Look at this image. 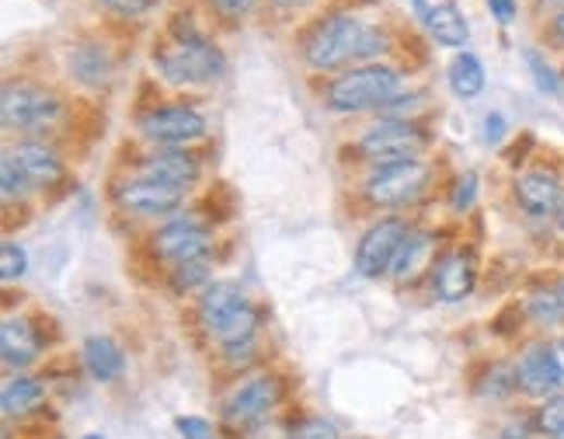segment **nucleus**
<instances>
[{
  "instance_id": "nucleus-7",
  "label": "nucleus",
  "mask_w": 564,
  "mask_h": 439,
  "mask_svg": "<svg viewBox=\"0 0 564 439\" xmlns=\"http://www.w3.org/2000/svg\"><path fill=\"white\" fill-rule=\"evenodd\" d=\"M279 401H282V380L272 374H261V377L244 380L241 388L226 398L223 418H226V426H234V429H252L258 423H266Z\"/></svg>"
},
{
  "instance_id": "nucleus-26",
  "label": "nucleus",
  "mask_w": 564,
  "mask_h": 439,
  "mask_svg": "<svg viewBox=\"0 0 564 439\" xmlns=\"http://www.w3.org/2000/svg\"><path fill=\"white\" fill-rule=\"evenodd\" d=\"M28 269V255L22 244H14V241H4L0 244V279L4 283H14V279H22Z\"/></svg>"
},
{
  "instance_id": "nucleus-14",
  "label": "nucleus",
  "mask_w": 564,
  "mask_h": 439,
  "mask_svg": "<svg viewBox=\"0 0 564 439\" xmlns=\"http://www.w3.org/2000/svg\"><path fill=\"white\" fill-rule=\"evenodd\" d=\"M474 283H478V261H474L470 252L446 255L432 272V290L439 301H446V304H456V301H464V296H470Z\"/></svg>"
},
{
  "instance_id": "nucleus-5",
  "label": "nucleus",
  "mask_w": 564,
  "mask_h": 439,
  "mask_svg": "<svg viewBox=\"0 0 564 439\" xmlns=\"http://www.w3.org/2000/svg\"><path fill=\"white\" fill-rule=\"evenodd\" d=\"M429 136L421 133L415 122L408 119H383L373 130H366L363 139L356 144L359 157H366L369 164H401V161H415V157L426 150Z\"/></svg>"
},
{
  "instance_id": "nucleus-17",
  "label": "nucleus",
  "mask_w": 564,
  "mask_h": 439,
  "mask_svg": "<svg viewBox=\"0 0 564 439\" xmlns=\"http://www.w3.org/2000/svg\"><path fill=\"white\" fill-rule=\"evenodd\" d=\"M139 179H154V182H164V185L188 188L199 179V161L185 150H161V154L147 157Z\"/></svg>"
},
{
  "instance_id": "nucleus-11",
  "label": "nucleus",
  "mask_w": 564,
  "mask_h": 439,
  "mask_svg": "<svg viewBox=\"0 0 564 439\" xmlns=\"http://www.w3.org/2000/svg\"><path fill=\"white\" fill-rule=\"evenodd\" d=\"M4 126L8 130H35V126H46V122L60 112V105L52 95L39 92V87H28V84H8L4 87Z\"/></svg>"
},
{
  "instance_id": "nucleus-8",
  "label": "nucleus",
  "mask_w": 564,
  "mask_h": 439,
  "mask_svg": "<svg viewBox=\"0 0 564 439\" xmlns=\"http://www.w3.org/2000/svg\"><path fill=\"white\" fill-rule=\"evenodd\" d=\"M139 133H144L150 144L179 150L192 144V139L206 136V115L192 109V105H161V109H154L139 119Z\"/></svg>"
},
{
  "instance_id": "nucleus-19",
  "label": "nucleus",
  "mask_w": 564,
  "mask_h": 439,
  "mask_svg": "<svg viewBox=\"0 0 564 439\" xmlns=\"http://www.w3.org/2000/svg\"><path fill=\"white\" fill-rule=\"evenodd\" d=\"M84 366L87 374L95 380L109 383V380H119L122 370H126V356H122V349L109 339V336H91L84 342Z\"/></svg>"
},
{
  "instance_id": "nucleus-13",
  "label": "nucleus",
  "mask_w": 564,
  "mask_h": 439,
  "mask_svg": "<svg viewBox=\"0 0 564 439\" xmlns=\"http://www.w3.org/2000/svg\"><path fill=\"white\" fill-rule=\"evenodd\" d=\"M150 244L161 258L174 261V266H182V261L209 255V231L199 220H174V223L164 227V231H157Z\"/></svg>"
},
{
  "instance_id": "nucleus-42",
  "label": "nucleus",
  "mask_w": 564,
  "mask_h": 439,
  "mask_svg": "<svg viewBox=\"0 0 564 439\" xmlns=\"http://www.w3.org/2000/svg\"><path fill=\"white\" fill-rule=\"evenodd\" d=\"M557 353H561V356H564V339H561V345H557Z\"/></svg>"
},
{
  "instance_id": "nucleus-27",
  "label": "nucleus",
  "mask_w": 564,
  "mask_h": 439,
  "mask_svg": "<svg viewBox=\"0 0 564 439\" xmlns=\"http://www.w3.org/2000/svg\"><path fill=\"white\" fill-rule=\"evenodd\" d=\"M534 423L543 436H561L564 432V394H554V398L543 401Z\"/></svg>"
},
{
  "instance_id": "nucleus-31",
  "label": "nucleus",
  "mask_w": 564,
  "mask_h": 439,
  "mask_svg": "<svg viewBox=\"0 0 564 439\" xmlns=\"http://www.w3.org/2000/svg\"><path fill=\"white\" fill-rule=\"evenodd\" d=\"M290 439H339V432H334L328 418H304V423L290 429Z\"/></svg>"
},
{
  "instance_id": "nucleus-15",
  "label": "nucleus",
  "mask_w": 564,
  "mask_h": 439,
  "mask_svg": "<svg viewBox=\"0 0 564 439\" xmlns=\"http://www.w3.org/2000/svg\"><path fill=\"white\" fill-rule=\"evenodd\" d=\"M516 199H519V206L526 209V214L551 217L564 203L561 179L551 171H526L516 179Z\"/></svg>"
},
{
  "instance_id": "nucleus-29",
  "label": "nucleus",
  "mask_w": 564,
  "mask_h": 439,
  "mask_svg": "<svg viewBox=\"0 0 564 439\" xmlns=\"http://www.w3.org/2000/svg\"><path fill=\"white\" fill-rule=\"evenodd\" d=\"M530 314L543 325H557L564 318V296L557 293H537L530 301Z\"/></svg>"
},
{
  "instance_id": "nucleus-21",
  "label": "nucleus",
  "mask_w": 564,
  "mask_h": 439,
  "mask_svg": "<svg viewBox=\"0 0 564 439\" xmlns=\"http://www.w3.org/2000/svg\"><path fill=\"white\" fill-rule=\"evenodd\" d=\"M46 401V383L35 377H14L4 383V394H0V408L8 418L32 415Z\"/></svg>"
},
{
  "instance_id": "nucleus-28",
  "label": "nucleus",
  "mask_w": 564,
  "mask_h": 439,
  "mask_svg": "<svg viewBox=\"0 0 564 439\" xmlns=\"http://www.w3.org/2000/svg\"><path fill=\"white\" fill-rule=\"evenodd\" d=\"M0 188H4V199H14V196H25V192L32 188L28 179H25V171L17 168V161L8 154L4 157V164H0Z\"/></svg>"
},
{
  "instance_id": "nucleus-45",
  "label": "nucleus",
  "mask_w": 564,
  "mask_h": 439,
  "mask_svg": "<svg viewBox=\"0 0 564 439\" xmlns=\"http://www.w3.org/2000/svg\"><path fill=\"white\" fill-rule=\"evenodd\" d=\"M561 296H564V290H561Z\"/></svg>"
},
{
  "instance_id": "nucleus-1",
  "label": "nucleus",
  "mask_w": 564,
  "mask_h": 439,
  "mask_svg": "<svg viewBox=\"0 0 564 439\" xmlns=\"http://www.w3.org/2000/svg\"><path fill=\"white\" fill-rule=\"evenodd\" d=\"M387 35L380 28H369L356 14H334L321 22L304 46V60L314 70H339L352 60H369L387 52Z\"/></svg>"
},
{
  "instance_id": "nucleus-39",
  "label": "nucleus",
  "mask_w": 564,
  "mask_h": 439,
  "mask_svg": "<svg viewBox=\"0 0 564 439\" xmlns=\"http://www.w3.org/2000/svg\"><path fill=\"white\" fill-rule=\"evenodd\" d=\"M554 35H557L561 42H564V11H561V14L554 17Z\"/></svg>"
},
{
  "instance_id": "nucleus-9",
  "label": "nucleus",
  "mask_w": 564,
  "mask_h": 439,
  "mask_svg": "<svg viewBox=\"0 0 564 439\" xmlns=\"http://www.w3.org/2000/svg\"><path fill=\"white\" fill-rule=\"evenodd\" d=\"M408 223L404 220H380L373 223L369 231L359 237V248H356V272L366 279H380L394 269V258L401 252L404 237H408Z\"/></svg>"
},
{
  "instance_id": "nucleus-40",
  "label": "nucleus",
  "mask_w": 564,
  "mask_h": 439,
  "mask_svg": "<svg viewBox=\"0 0 564 439\" xmlns=\"http://www.w3.org/2000/svg\"><path fill=\"white\" fill-rule=\"evenodd\" d=\"M557 227H561V234H564V203H561V209H557Z\"/></svg>"
},
{
  "instance_id": "nucleus-24",
  "label": "nucleus",
  "mask_w": 564,
  "mask_h": 439,
  "mask_svg": "<svg viewBox=\"0 0 564 439\" xmlns=\"http://www.w3.org/2000/svg\"><path fill=\"white\" fill-rule=\"evenodd\" d=\"M446 81L456 98H474L485 92V66L474 52H456L446 70Z\"/></svg>"
},
{
  "instance_id": "nucleus-41",
  "label": "nucleus",
  "mask_w": 564,
  "mask_h": 439,
  "mask_svg": "<svg viewBox=\"0 0 564 439\" xmlns=\"http://www.w3.org/2000/svg\"><path fill=\"white\" fill-rule=\"evenodd\" d=\"M548 8H564V0H543Z\"/></svg>"
},
{
  "instance_id": "nucleus-34",
  "label": "nucleus",
  "mask_w": 564,
  "mask_h": 439,
  "mask_svg": "<svg viewBox=\"0 0 564 439\" xmlns=\"http://www.w3.org/2000/svg\"><path fill=\"white\" fill-rule=\"evenodd\" d=\"M474 196H478V174L467 171L461 182H456V192H453V209L456 214H464V209L474 206Z\"/></svg>"
},
{
  "instance_id": "nucleus-30",
  "label": "nucleus",
  "mask_w": 564,
  "mask_h": 439,
  "mask_svg": "<svg viewBox=\"0 0 564 439\" xmlns=\"http://www.w3.org/2000/svg\"><path fill=\"white\" fill-rule=\"evenodd\" d=\"M523 57H526V66L534 70V81H537V87H540V92H548V95H557V87H561V84H557V74H554V70L548 66V60H543L537 49H526Z\"/></svg>"
},
{
  "instance_id": "nucleus-3",
  "label": "nucleus",
  "mask_w": 564,
  "mask_h": 439,
  "mask_svg": "<svg viewBox=\"0 0 564 439\" xmlns=\"http://www.w3.org/2000/svg\"><path fill=\"white\" fill-rule=\"evenodd\" d=\"M401 74L391 66H356L345 70L342 77H334L328 84V109L334 112H369V109H383L387 101L397 98Z\"/></svg>"
},
{
  "instance_id": "nucleus-35",
  "label": "nucleus",
  "mask_w": 564,
  "mask_h": 439,
  "mask_svg": "<svg viewBox=\"0 0 564 439\" xmlns=\"http://www.w3.org/2000/svg\"><path fill=\"white\" fill-rule=\"evenodd\" d=\"M98 4L109 8L112 14H122V17H139L150 8V0H98Z\"/></svg>"
},
{
  "instance_id": "nucleus-16",
  "label": "nucleus",
  "mask_w": 564,
  "mask_h": 439,
  "mask_svg": "<svg viewBox=\"0 0 564 439\" xmlns=\"http://www.w3.org/2000/svg\"><path fill=\"white\" fill-rule=\"evenodd\" d=\"M39 353H42V339H39V331L32 328V321L8 318L0 325V356H4L8 366L25 370V366L39 359Z\"/></svg>"
},
{
  "instance_id": "nucleus-20",
  "label": "nucleus",
  "mask_w": 564,
  "mask_h": 439,
  "mask_svg": "<svg viewBox=\"0 0 564 439\" xmlns=\"http://www.w3.org/2000/svg\"><path fill=\"white\" fill-rule=\"evenodd\" d=\"M432 252H436V237L421 234V231H412L408 237H404V244H401L391 276L397 279V283H412V279L429 266Z\"/></svg>"
},
{
  "instance_id": "nucleus-32",
  "label": "nucleus",
  "mask_w": 564,
  "mask_h": 439,
  "mask_svg": "<svg viewBox=\"0 0 564 439\" xmlns=\"http://www.w3.org/2000/svg\"><path fill=\"white\" fill-rule=\"evenodd\" d=\"M174 426H179L182 439H220L213 423H206V418L199 415H182V418H174Z\"/></svg>"
},
{
  "instance_id": "nucleus-6",
  "label": "nucleus",
  "mask_w": 564,
  "mask_h": 439,
  "mask_svg": "<svg viewBox=\"0 0 564 439\" xmlns=\"http://www.w3.org/2000/svg\"><path fill=\"white\" fill-rule=\"evenodd\" d=\"M432 171L421 161L383 164L366 179V199L373 206H408L429 188Z\"/></svg>"
},
{
  "instance_id": "nucleus-4",
  "label": "nucleus",
  "mask_w": 564,
  "mask_h": 439,
  "mask_svg": "<svg viewBox=\"0 0 564 439\" xmlns=\"http://www.w3.org/2000/svg\"><path fill=\"white\" fill-rule=\"evenodd\" d=\"M157 70L171 84H209L223 77L226 60L213 42L199 39V35H182L179 42L157 57Z\"/></svg>"
},
{
  "instance_id": "nucleus-36",
  "label": "nucleus",
  "mask_w": 564,
  "mask_h": 439,
  "mask_svg": "<svg viewBox=\"0 0 564 439\" xmlns=\"http://www.w3.org/2000/svg\"><path fill=\"white\" fill-rule=\"evenodd\" d=\"M223 17H241V14H248L255 8V0H209Z\"/></svg>"
},
{
  "instance_id": "nucleus-12",
  "label": "nucleus",
  "mask_w": 564,
  "mask_h": 439,
  "mask_svg": "<svg viewBox=\"0 0 564 439\" xmlns=\"http://www.w3.org/2000/svg\"><path fill=\"white\" fill-rule=\"evenodd\" d=\"M119 203L136 217H168L185 203V188L154 179H136L119 188Z\"/></svg>"
},
{
  "instance_id": "nucleus-44",
  "label": "nucleus",
  "mask_w": 564,
  "mask_h": 439,
  "mask_svg": "<svg viewBox=\"0 0 564 439\" xmlns=\"http://www.w3.org/2000/svg\"><path fill=\"white\" fill-rule=\"evenodd\" d=\"M87 439H101V436H87Z\"/></svg>"
},
{
  "instance_id": "nucleus-10",
  "label": "nucleus",
  "mask_w": 564,
  "mask_h": 439,
  "mask_svg": "<svg viewBox=\"0 0 564 439\" xmlns=\"http://www.w3.org/2000/svg\"><path fill=\"white\" fill-rule=\"evenodd\" d=\"M516 383L530 398H554L564 391V363L554 345H530L519 359Z\"/></svg>"
},
{
  "instance_id": "nucleus-23",
  "label": "nucleus",
  "mask_w": 564,
  "mask_h": 439,
  "mask_svg": "<svg viewBox=\"0 0 564 439\" xmlns=\"http://www.w3.org/2000/svg\"><path fill=\"white\" fill-rule=\"evenodd\" d=\"M426 25H429L432 39L439 46H464L467 35H470L467 17L461 14V8H456V4H439V8H432L426 14Z\"/></svg>"
},
{
  "instance_id": "nucleus-25",
  "label": "nucleus",
  "mask_w": 564,
  "mask_h": 439,
  "mask_svg": "<svg viewBox=\"0 0 564 439\" xmlns=\"http://www.w3.org/2000/svg\"><path fill=\"white\" fill-rule=\"evenodd\" d=\"M209 255L206 258H192V261H182V266H174L171 272V286L179 290V293H188V290H196L203 283H209Z\"/></svg>"
},
{
  "instance_id": "nucleus-43",
  "label": "nucleus",
  "mask_w": 564,
  "mask_h": 439,
  "mask_svg": "<svg viewBox=\"0 0 564 439\" xmlns=\"http://www.w3.org/2000/svg\"><path fill=\"white\" fill-rule=\"evenodd\" d=\"M551 439H564V432H561V436H551Z\"/></svg>"
},
{
  "instance_id": "nucleus-37",
  "label": "nucleus",
  "mask_w": 564,
  "mask_h": 439,
  "mask_svg": "<svg viewBox=\"0 0 564 439\" xmlns=\"http://www.w3.org/2000/svg\"><path fill=\"white\" fill-rule=\"evenodd\" d=\"M502 136H505V119L499 112H491L485 119V139H488V144H499Z\"/></svg>"
},
{
  "instance_id": "nucleus-33",
  "label": "nucleus",
  "mask_w": 564,
  "mask_h": 439,
  "mask_svg": "<svg viewBox=\"0 0 564 439\" xmlns=\"http://www.w3.org/2000/svg\"><path fill=\"white\" fill-rule=\"evenodd\" d=\"M421 109H426V95H408V98H391L380 112L387 119H401V115H415Z\"/></svg>"
},
{
  "instance_id": "nucleus-38",
  "label": "nucleus",
  "mask_w": 564,
  "mask_h": 439,
  "mask_svg": "<svg viewBox=\"0 0 564 439\" xmlns=\"http://www.w3.org/2000/svg\"><path fill=\"white\" fill-rule=\"evenodd\" d=\"M488 8H491V14H495L502 25H508L516 17V0H488Z\"/></svg>"
},
{
  "instance_id": "nucleus-18",
  "label": "nucleus",
  "mask_w": 564,
  "mask_h": 439,
  "mask_svg": "<svg viewBox=\"0 0 564 439\" xmlns=\"http://www.w3.org/2000/svg\"><path fill=\"white\" fill-rule=\"evenodd\" d=\"M11 157L17 161V168L25 171V179H28L32 188H49V185H57L63 179L60 157L42 144H22Z\"/></svg>"
},
{
  "instance_id": "nucleus-2",
  "label": "nucleus",
  "mask_w": 564,
  "mask_h": 439,
  "mask_svg": "<svg viewBox=\"0 0 564 439\" xmlns=\"http://www.w3.org/2000/svg\"><path fill=\"white\" fill-rule=\"evenodd\" d=\"M258 321H261V314L241 286H234V283L206 286L203 301H199V325L206 328V336H213L223 349L255 342Z\"/></svg>"
},
{
  "instance_id": "nucleus-22",
  "label": "nucleus",
  "mask_w": 564,
  "mask_h": 439,
  "mask_svg": "<svg viewBox=\"0 0 564 439\" xmlns=\"http://www.w3.org/2000/svg\"><path fill=\"white\" fill-rule=\"evenodd\" d=\"M70 74L87 87H101L112 77V60H109V52H105V46H95V42L77 46L70 52Z\"/></svg>"
}]
</instances>
